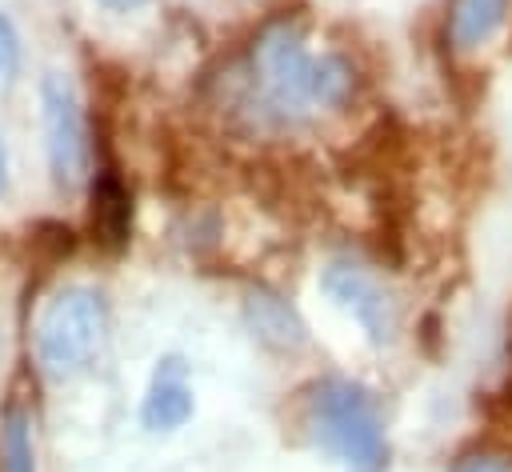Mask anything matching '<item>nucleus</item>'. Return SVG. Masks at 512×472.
Returning a JSON list of instances; mask_svg holds the SVG:
<instances>
[{"mask_svg":"<svg viewBox=\"0 0 512 472\" xmlns=\"http://www.w3.org/2000/svg\"><path fill=\"white\" fill-rule=\"evenodd\" d=\"M252 76L272 112L300 120L352 96V64L336 52H312L292 24H272L252 44Z\"/></svg>","mask_w":512,"mask_h":472,"instance_id":"1","label":"nucleus"},{"mask_svg":"<svg viewBox=\"0 0 512 472\" xmlns=\"http://www.w3.org/2000/svg\"><path fill=\"white\" fill-rule=\"evenodd\" d=\"M308 428L348 472H384V420L368 388L352 380H324L308 396Z\"/></svg>","mask_w":512,"mask_h":472,"instance_id":"2","label":"nucleus"},{"mask_svg":"<svg viewBox=\"0 0 512 472\" xmlns=\"http://www.w3.org/2000/svg\"><path fill=\"white\" fill-rule=\"evenodd\" d=\"M108 332V304L96 288L88 284H68L60 288L40 320H36V356L40 368L56 380L76 376L92 364V356L100 352Z\"/></svg>","mask_w":512,"mask_h":472,"instance_id":"3","label":"nucleus"},{"mask_svg":"<svg viewBox=\"0 0 512 472\" xmlns=\"http://www.w3.org/2000/svg\"><path fill=\"white\" fill-rule=\"evenodd\" d=\"M40 108H44V144H48V168L60 188H76L88 180L92 164V140L80 112V96L68 76L48 72L40 84Z\"/></svg>","mask_w":512,"mask_h":472,"instance_id":"4","label":"nucleus"},{"mask_svg":"<svg viewBox=\"0 0 512 472\" xmlns=\"http://www.w3.org/2000/svg\"><path fill=\"white\" fill-rule=\"evenodd\" d=\"M320 284H324V292L368 332L372 344H384V340L392 336V304H388V292H384L364 268L332 264V268H324Z\"/></svg>","mask_w":512,"mask_h":472,"instance_id":"5","label":"nucleus"},{"mask_svg":"<svg viewBox=\"0 0 512 472\" xmlns=\"http://www.w3.org/2000/svg\"><path fill=\"white\" fill-rule=\"evenodd\" d=\"M192 416V388L184 380V364L176 356L160 360L152 384H148V396H144V408H140V420L144 428L152 432H172L180 428L184 420Z\"/></svg>","mask_w":512,"mask_h":472,"instance_id":"6","label":"nucleus"},{"mask_svg":"<svg viewBox=\"0 0 512 472\" xmlns=\"http://www.w3.org/2000/svg\"><path fill=\"white\" fill-rule=\"evenodd\" d=\"M244 316L252 324V332L268 344V348H280V352H296L308 332H304V320L296 316V308H288V300L272 296V292H252L248 304H244Z\"/></svg>","mask_w":512,"mask_h":472,"instance_id":"7","label":"nucleus"},{"mask_svg":"<svg viewBox=\"0 0 512 472\" xmlns=\"http://www.w3.org/2000/svg\"><path fill=\"white\" fill-rule=\"evenodd\" d=\"M128 224H132L128 188L120 184V176L112 168H104L92 180V232L104 248H120L128 240Z\"/></svg>","mask_w":512,"mask_h":472,"instance_id":"8","label":"nucleus"},{"mask_svg":"<svg viewBox=\"0 0 512 472\" xmlns=\"http://www.w3.org/2000/svg\"><path fill=\"white\" fill-rule=\"evenodd\" d=\"M504 20H508V0H452L448 32L456 48L472 52L484 40H492Z\"/></svg>","mask_w":512,"mask_h":472,"instance_id":"9","label":"nucleus"},{"mask_svg":"<svg viewBox=\"0 0 512 472\" xmlns=\"http://www.w3.org/2000/svg\"><path fill=\"white\" fill-rule=\"evenodd\" d=\"M0 472H36L28 416L16 412V408L4 416V428H0Z\"/></svg>","mask_w":512,"mask_h":472,"instance_id":"10","label":"nucleus"},{"mask_svg":"<svg viewBox=\"0 0 512 472\" xmlns=\"http://www.w3.org/2000/svg\"><path fill=\"white\" fill-rule=\"evenodd\" d=\"M452 472H512V460L500 452H464Z\"/></svg>","mask_w":512,"mask_h":472,"instance_id":"11","label":"nucleus"},{"mask_svg":"<svg viewBox=\"0 0 512 472\" xmlns=\"http://www.w3.org/2000/svg\"><path fill=\"white\" fill-rule=\"evenodd\" d=\"M16 56H20V44H16V28L0 16V80L16 68Z\"/></svg>","mask_w":512,"mask_h":472,"instance_id":"12","label":"nucleus"},{"mask_svg":"<svg viewBox=\"0 0 512 472\" xmlns=\"http://www.w3.org/2000/svg\"><path fill=\"white\" fill-rule=\"evenodd\" d=\"M8 188V152H4V140H0V196Z\"/></svg>","mask_w":512,"mask_h":472,"instance_id":"13","label":"nucleus"},{"mask_svg":"<svg viewBox=\"0 0 512 472\" xmlns=\"http://www.w3.org/2000/svg\"><path fill=\"white\" fill-rule=\"evenodd\" d=\"M108 8H116V12H128V8H140L144 0H104Z\"/></svg>","mask_w":512,"mask_h":472,"instance_id":"14","label":"nucleus"}]
</instances>
